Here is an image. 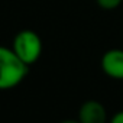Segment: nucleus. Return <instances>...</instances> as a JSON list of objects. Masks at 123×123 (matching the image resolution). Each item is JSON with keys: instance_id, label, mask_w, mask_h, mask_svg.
<instances>
[{"instance_id": "nucleus-1", "label": "nucleus", "mask_w": 123, "mask_h": 123, "mask_svg": "<svg viewBox=\"0 0 123 123\" xmlns=\"http://www.w3.org/2000/svg\"><path fill=\"white\" fill-rule=\"evenodd\" d=\"M29 65L15 54L12 48L0 45V90L18 87L28 75Z\"/></svg>"}, {"instance_id": "nucleus-2", "label": "nucleus", "mask_w": 123, "mask_h": 123, "mask_svg": "<svg viewBox=\"0 0 123 123\" xmlns=\"http://www.w3.org/2000/svg\"><path fill=\"white\" fill-rule=\"evenodd\" d=\"M42 39L32 29H23L18 32L12 42V49L26 65H32L42 55Z\"/></svg>"}, {"instance_id": "nucleus-3", "label": "nucleus", "mask_w": 123, "mask_h": 123, "mask_svg": "<svg viewBox=\"0 0 123 123\" xmlns=\"http://www.w3.org/2000/svg\"><path fill=\"white\" fill-rule=\"evenodd\" d=\"M100 65L103 73L113 80H123V49L113 48L103 54Z\"/></svg>"}, {"instance_id": "nucleus-4", "label": "nucleus", "mask_w": 123, "mask_h": 123, "mask_svg": "<svg viewBox=\"0 0 123 123\" xmlns=\"http://www.w3.org/2000/svg\"><path fill=\"white\" fill-rule=\"evenodd\" d=\"M80 123H107L106 107L97 100H87L78 110Z\"/></svg>"}, {"instance_id": "nucleus-5", "label": "nucleus", "mask_w": 123, "mask_h": 123, "mask_svg": "<svg viewBox=\"0 0 123 123\" xmlns=\"http://www.w3.org/2000/svg\"><path fill=\"white\" fill-rule=\"evenodd\" d=\"M123 0H96V3L103 10H114L122 5Z\"/></svg>"}, {"instance_id": "nucleus-6", "label": "nucleus", "mask_w": 123, "mask_h": 123, "mask_svg": "<svg viewBox=\"0 0 123 123\" xmlns=\"http://www.w3.org/2000/svg\"><path fill=\"white\" fill-rule=\"evenodd\" d=\"M109 123H123V110L114 113V114L111 116V119H110Z\"/></svg>"}, {"instance_id": "nucleus-7", "label": "nucleus", "mask_w": 123, "mask_h": 123, "mask_svg": "<svg viewBox=\"0 0 123 123\" xmlns=\"http://www.w3.org/2000/svg\"><path fill=\"white\" fill-rule=\"evenodd\" d=\"M59 123H80V120L78 119H67V120H62Z\"/></svg>"}]
</instances>
